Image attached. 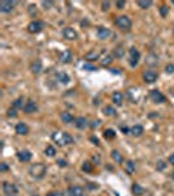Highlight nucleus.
I'll use <instances>...</instances> for the list:
<instances>
[{
	"instance_id": "4",
	"label": "nucleus",
	"mask_w": 174,
	"mask_h": 196,
	"mask_svg": "<svg viewBox=\"0 0 174 196\" xmlns=\"http://www.w3.org/2000/svg\"><path fill=\"white\" fill-rule=\"evenodd\" d=\"M139 59H140V52L135 47H131L128 50V63H130V66L136 67V64L139 63Z\"/></svg>"
},
{
	"instance_id": "6",
	"label": "nucleus",
	"mask_w": 174,
	"mask_h": 196,
	"mask_svg": "<svg viewBox=\"0 0 174 196\" xmlns=\"http://www.w3.org/2000/svg\"><path fill=\"white\" fill-rule=\"evenodd\" d=\"M143 80L146 82H148V84H152V82H154L157 80V73L154 71H151V70L144 71L143 72Z\"/></svg>"
},
{
	"instance_id": "15",
	"label": "nucleus",
	"mask_w": 174,
	"mask_h": 196,
	"mask_svg": "<svg viewBox=\"0 0 174 196\" xmlns=\"http://www.w3.org/2000/svg\"><path fill=\"white\" fill-rule=\"evenodd\" d=\"M14 130H16V134L17 135H28L29 134V127L25 123H22V122H21V123H17L16 124V128H14Z\"/></svg>"
},
{
	"instance_id": "44",
	"label": "nucleus",
	"mask_w": 174,
	"mask_h": 196,
	"mask_svg": "<svg viewBox=\"0 0 174 196\" xmlns=\"http://www.w3.org/2000/svg\"><path fill=\"white\" fill-rule=\"evenodd\" d=\"M89 140L92 141V143H94L96 145H100V141H98V139H97L96 136H90V137H89Z\"/></svg>"
},
{
	"instance_id": "55",
	"label": "nucleus",
	"mask_w": 174,
	"mask_h": 196,
	"mask_svg": "<svg viewBox=\"0 0 174 196\" xmlns=\"http://www.w3.org/2000/svg\"><path fill=\"white\" fill-rule=\"evenodd\" d=\"M80 196H85V195H80Z\"/></svg>"
},
{
	"instance_id": "7",
	"label": "nucleus",
	"mask_w": 174,
	"mask_h": 196,
	"mask_svg": "<svg viewBox=\"0 0 174 196\" xmlns=\"http://www.w3.org/2000/svg\"><path fill=\"white\" fill-rule=\"evenodd\" d=\"M43 26H45V24L42 21H32L28 25V30L30 33H40L43 29Z\"/></svg>"
},
{
	"instance_id": "45",
	"label": "nucleus",
	"mask_w": 174,
	"mask_h": 196,
	"mask_svg": "<svg viewBox=\"0 0 174 196\" xmlns=\"http://www.w3.org/2000/svg\"><path fill=\"white\" fill-rule=\"evenodd\" d=\"M86 188H88V190H96V188H97V184H96V183H88Z\"/></svg>"
},
{
	"instance_id": "8",
	"label": "nucleus",
	"mask_w": 174,
	"mask_h": 196,
	"mask_svg": "<svg viewBox=\"0 0 174 196\" xmlns=\"http://www.w3.org/2000/svg\"><path fill=\"white\" fill-rule=\"evenodd\" d=\"M63 37L66 39H68V41H74V39L77 38V33L72 28H64L63 29Z\"/></svg>"
},
{
	"instance_id": "40",
	"label": "nucleus",
	"mask_w": 174,
	"mask_h": 196,
	"mask_svg": "<svg viewBox=\"0 0 174 196\" xmlns=\"http://www.w3.org/2000/svg\"><path fill=\"white\" fill-rule=\"evenodd\" d=\"M56 164L59 165L60 168H66V166H67V161H66V160H62V158H60V160H58V161H56Z\"/></svg>"
},
{
	"instance_id": "13",
	"label": "nucleus",
	"mask_w": 174,
	"mask_h": 196,
	"mask_svg": "<svg viewBox=\"0 0 174 196\" xmlns=\"http://www.w3.org/2000/svg\"><path fill=\"white\" fill-rule=\"evenodd\" d=\"M37 110H38V107H37L34 101H29V102H26V105L24 106V112H25V114H32V112H36Z\"/></svg>"
},
{
	"instance_id": "32",
	"label": "nucleus",
	"mask_w": 174,
	"mask_h": 196,
	"mask_svg": "<svg viewBox=\"0 0 174 196\" xmlns=\"http://www.w3.org/2000/svg\"><path fill=\"white\" fill-rule=\"evenodd\" d=\"M138 6L140 8H143V9H147V8H149L152 6V2L151 0H146V2H144V0H140V2H138Z\"/></svg>"
},
{
	"instance_id": "17",
	"label": "nucleus",
	"mask_w": 174,
	"mask_h": 196,
	"mask_svg": "<svg viewBox=\"0 0 174 196\" xmlns=\"http://www.w3.org/2000/svg\"><path fill=\"white\" fill-rule=\"evenodd\" d=\"M75 126L80 130H84L86 126H88V120L85 119L84 116H79V118H75Z\"/></svg>"
},
{
	"instance_id": "16",
	"label": "nucleus",
	"mask_w": 174,
	"mask_h": 196,
	"mask_svg": "<svg viewBox=\"0 0 174 196\" xmlns=\"http://www.w3.org/2000/svg\"><path fill=\"white\" fill-rule=\"evenodd\" d=\"M68 195H70V196H80V195H84V190H83V187H80V186H74V187L68 188Z\"/></svg>"
},
{
	"instance_id": "36",
	"label": "nucleus",
	"mask_w": 174,
	"mask_h": 196,
	"mask_svg": "<svg viewBox=\"0 0 174 196\" xmlns=\"http://www.w3.org/2000/svg\"><path fill=\"white\" fill-rule=\"evenodd\" d=\"M165 168H166V164L164 162V161H158V162H157V165H156V169H157L158 171H162V170L165 169Z\"/></svg>"
},
{
	"instance_id": "24",
	"label": "nucleus",
	"mask_w": 174,
	"mask_h": 196,
	"mask_svg": "<svg viewBox=\"0 0 174 196\" xmlns=\"http://www.w3.org/2000/svg\"><path fill=\"white\" fill-rule=\"evenodd\" d=\"M144 132V128H143V126H140V124H136V126H134L131 127V134L134 136H140Z\"/></svg>"
},
{
	"instance_id": "2",
	"label": "nucleus",
	"mask_w": 174,
	"mask_h": 196,
	"mask_svg": "<svg viewBox=\"0 0 174 196\" xmlns=\"http://www.w3.org/2000/svg\"><path fill=\"white\" fill-rule=\"evenodd\" d=\"M29 173H30L32 176H34V178H42L46 174V166L43 164H36V165L30 166Z\"/></svg>"
},
{
	"instance_id": "3",
	"label": "nucleus",
	"mask_w": 174,
	"mask_h": 196,
	"mask_svg": "<svg viewBox=\"0 0 174 196\" xmlns=\"http://www.w3.org/2000/svg\"><path fill=\"white\" fill-rule=\"evenodd\" d=\"M115 25H117L119 29H122V30H128L130 28H131L132 22L131 20H130L128 16H118L115 18Z\"/></svg>"
},
{
	"instance_id": "28",
	"label": "nucleus",
	"mask_w": 174,
	"mask_h": 196,
	"mask_svg": "<svg viewBox=\"0 0 174 196\" xmlns=\"http://www.w3.org/2000/svg\"><path fill=\"white\" fill-rule=\"evenodd\" d=\"M104 137L105 139H108V140H113L114 137H115V131L114 130H105L104 131Z\"/></svg>"
},
{
	"instance_id": "52",
	"label": "nucleus",
	"mask_w": 174,
	"mask_h": 196,
	"mask_svg": "<svg viewBox=\"0 0 174 196\" xmlns=\"http://www.w3.org/2000/svg\"><path fill=\"white\" fill-rule=\"evenodd\" d=\"M172 178H173V179H174V170H173V171H172Z\"/></svg>"
},
{
	"instance_id": "9",
	"label": "nucleus",
	"mask_w": 174,
	"mask_h": 196,
	"mask_svg": "<svg viewBox=\"0 0 174 196\" xmlns=\"http://www.w3.org/2000/svg\"><path fill=\"white\" fill-rule=\"evenodd\" d=\"M3 191L6 195H16L17 194V187L12 183H8V182H4L3 183Z\"/></svg>"
},
{
	"instance_id": "21",
	"label": "nucleus",
	"mask_w": 174,
	"mask_h": 196,
	"mask_svg": "<svg viewBox=\"0 0 174 196\" xmlns=\"http://www.w3.org/2000/svg\"><path fill=\"white\" fill-rule=\"evenodd\" d=\"M56 78H58V81L62 82V84H67V82L70 81V76L67 75L66 72H59L56 75Z\"/></svg>"
},
{
	"instance_id": "35",
	"label": "nucleus",
	"mask_w": 174,
	"mask_h": 196,
	"mask_svg": "<svg viewBox=\"0 0 174 196\" xmlns=\"http://www.w3.org/2000/svg\"><path fill=\"white\" fill-rule=\"evenodd\" d=\"M123 54H124V50H123L122 47H118L117 50L114 51V55L117 56V58H122V56H123Z\"/></svg>"
},
{
	"instance_id": "31",
	"label": "nucleus",
	"mask_w": 174,
	"mask_h": 196,
	"mask_svg": "<svg viewBox=\"0 0 174 196\" xmlns=\"http://www.w3.org/2000/svg\"><path fill=\"white\" fill-rule=\"evenodd\" d=\"M55 153H56V149H55L52 145L46 146V149H45V154H46V156L52 157V156H55Z\"/></svg>"
},
{
	"instance_id": "22",
	"label": "nucleus",
	"mask_w": 174,
	"mask_h": 196,
	"mask_svg": "<svg viewBox=\"0 0 174 196\" xmlns=\"http://www.w3.org/2000/svg\"><path fill=\"white\" fill-rule=\"evenodd\" d=\"M112 98H113V102H114L115 105H118V106L122 105V102H123V96H122V93L115 92Z\"/></svg>"
},
{
	"instance_id": "26",
	"label": "nucleus",
	"mask_w": 174,
	"mask_h": 196,
	"mask_svg": "<svg viewBox=\"0 0 174 196\" xmlns=\"http://www.w3.org/2000/svg\"><path fill=\"white\" fill-rule=\"evenodd\" d=\"M104 114L108 115V116H114L115 114H117V111H115V109L113 106H105L104 109Z\"/></svg>"
},
{
	"instance_id": "33",
	"label": "nucleus",
	"mask_w": 174,
	"mask_h": 196,
	"mask_svg": "<svg viewBox=\"0 0 174 196\" xmlns=\"http://www.w3.org/2000/svg\"><path fill=\"white\" fill-rule=\"evenodd\" d=\"M81 169H83V171H85V173H90V171L93 170V165L90 162H84L83 166H81Z\"/></svg>"
},
{
	"instance_id": "48",
	"label": "nucleus",
	"mask_w": 174,
	"mask_h": 196,
	"mask_svg": "<svg viewBox=\"0 0 174 196\" xmlns=\"http://www.w3.org/2000/svg\"><path fill=\"white\" fill-rule=\"evenodd\" d=\"M120 131H122L124 135H126V134H128V132H131V130H128L127 127H124V126H122V127H120Z\"/></svg>"
},
{
	"instance_id": "11",
	"label": "nucleus",
	"mask_w": 174,
	"mask_h": 196,
	"mask_svg": "<svg viewBox=\"0 0 174 196\" xmlns=\"http://www.w3.org/2000/svg\"><path fill=\"white\" fill-rule=\"evenodd\" d=\"M14 2H8V0H4V2L0 3V12H3V13H8V12H11L13 7H14Z\"/></svg>"
},
{
	"instance_id": "1",
	"label": "nucleus",
	"mask_w": 174,
	"mask_h": 196,
	"mask_svg": "<svg viewBox=\"0 0 174 196\" xmlns=\"http://www.w3.org/2000/svg\"><path fill=\"white\" fill-rule=\"evenodd\" d=\"M51 139H52V141H54L55 144L60 145V146L74 144V137H72L70 134H67V132H59V131L52 132Z\"/></svg>"
},
{
	"instance_id": "29",
	"label": "nucleus",
	"mask_w": 174,
	"mask_h": 196,
	"mask_svg": "<svg viewBox=\"0 0 174 196\" xmlns=\"http://www.w3.org/2000/svg\"><path fill=\"white\" fill-rule=\"evenodd\" d=\"M113 63V56L112 55H106L102 58V60H101V64H102L104 67H108Z\"/></svg>"
},
{
	"instance_id": "54",
	"label": "nucleus",
	"mask_w": 174,
	"mask_h": 196,
	"mask_svg": "<svg viewBox=\"0 0 174 196\" xmlns=\"http://www.w3.org/2000/svg\"><path fill=\"white\" fill-rule=\"evenodd\" d=\"M172 3H173V4H174V0H173V2H172Z\"/></svg>"
},
{
	"instance_id": "19",
	"label": "nucleus",
	"mask_w": 174,
	"mask_h": 196,
	"mask_svg": "<svg viewBox=\"0 0 174 196\" xmlns=\"http://www.w3.org/2000/svg\"><path fill=\"white\" fill-rule=\"evenodd\" d=\"M60 60L63 63H68L72 60V51L71 50H64L60 54Z\"/></svg>"
},
{
	"instance_id": "5",
	"label": "nucleus",
	"mask_w": 174,
	"mask_h": 196,
	"mask_svg": "<svg viewBox=\"0 0 174 196\" xmlns=\"http://www.w3.org/2000/svg\"><path fill=\"white\" fill-rule=\"evenodd\" d=\"M149 97H151V100L154 104H162V102H165V100H166L165 96H164L160 90H151Z\"/></svg>"
},
{
	"instance_id": "47",
	"label": "nucleus",
	"mask_w": 174,
	"mask_h": 196,
	"mask_svg": "<svg viewBox=\"0 0 174 196\" xmlns=\"http://www.w3.org/2000/svg\"><path fill=\"white\" fill-rule=\"evenodd\" d=\"M109 6H110V3H109V2L102 3V11H108V9H109Z\"/></svg>"
},
{
	"instance_id": "18",
	"label": "nucleus",
	"mask_w": 174,
	"mask_h": 196,
	"mask_svg": "<svg viewBox=\"0 0 174 196\" xmlns=\"http://www.w3.org/2000/svg\"><path fill=\"white\" fill-rule=\"evenodd\" d=\"M60 119L63 120V123H71V122H75L74 119V115L70 114V112H67V111H63L62 114H60Z\"/></svg>"
},
{
	"instance_id": "49",
	"label": "nucleus",
	"mask_w": 174,
	"mask_h": 196,
	"mask_svg": "<svg viewBox=\"0 0 174 196\" xmlns=\"http://www.w3.org/2000/svg\"><path fill=\"white\" fill-rule=\"evenodd\" d=\"M169 164L170 165H174V154H170V157H169Z\"/></svg>"
},
{
	"instance_id": "39",
	"label": "nucleus",
	"mask_w": 174,
	"mask_h": 196,
	"mask_svg": "<svg viewBox=\"0 0 174 196\" xmlns=\"http://www.w3.org/2000/svg\"><path fill=\"white\" fill-rule=\"evenodd\" d=\"M46 196H64V194L59 192V191H54V192H47Z\"/></svg>"
},
{
	"instance_id": "23",
	"label": "nucleus",
	"mask_w": 174,
	"mask_h": 196,
	"mask_svg": "<svg viewBox=\"0 0 174 196\" xmlns=\"http://www.w3.org/2000/svg\"><path fill=\"white\" fill-rule=\"evenodd\" d=\"M132 194L135 195V196H140V195H143L144 194V188L142 187L140 184H138V183H135V184H132Z\"/></svg>"
},
{
	"instance_id": "51",
	"label": "nucleus",
	"mask_w": 174,
	"mask_h": 196,
	"mask_svg": "<svg viewBox=\"0 0 174 196\" xmlns=\"http://www.w3.org/2000/svg\"><path fill=\"white\" fill-rule=\"evenodd\" d=\"M110 71H112L113 73H119V71H118V70H110Z\"/></svg>"
},
{
	"instance_id": "37",
	"label": "nucleus",
	"mask_w": 174,
	"mask_h": 196,
	"mask_svg": "<svg viewBox=\"0 0 174 196\" xmlns=\"http://www.w3.org/2000/svg\"><path fill=\"white\" fill-rule=\"evenodd\" d=\"M7 115L9 116V118H16L17 116V111H16V109H9L8 111H7Z\"/></svg>"
},
{
	"instance_id": "12",
	"label": "nucleus",
	"mask_w": 174,
	"mask_h": 196,
	"mask_svg": "<svg viewBox=\"0 0 174 196\" xmlns=\"http://www.w3.org/2000/svg\"><path fill=\"white\" fill-rule=\"evenodd\" d=\"M110 30L108 28H104V26H98L97 28V37L100 39H108L110 37Z\"/></svg>"
},
{
	"instance_id": "34",
	"label": "nucleus",
	"mask_w": 174,
	"mask_h": 196,
	"mask_svg": "<svg viewBox=\"0 0 174 196\" xmlns=\"http://www.w3.org/2000/svg\"><path fill=\"white\" fill-rule=\"evenodd\" d=\"M168 12H169V9H168L166 6H161L160 7V14H161L162 17H166L168 16Z\"/></svg>"
},
{
	"instance_id": "42",
	"label": "nucleus",
	"mask_w": 174,
	"mask_h": 196,
	"mask_svg": "<svg viewBox=\"0 0 174 196\" xmlns=\"http://www.w3.org/2000/svg\"><path fill=\"white\" fill-rule=\"evenodd\" d=\"M115 6H117L118 9H123L124 6H126V2H123V0H122V2H117V3H115Z\"/></svg>"
},
{
	"instance_id": "38",
	"label": "nucleus",
	"mask_w": 174,
	"mask_h": 196,
	"mask_svg": "<svg viewBox=\"0 0 174 196\" xmlns=\"http://www.w3.org/2000/svg\"><path fill=\"white\" fill-rule=\"evenodd\" d=\"M83 70H85V71H97V67H94L92 64H84Z\"/></svg>"
},
{
	"instance_id": "25",
	"label": "nucleus",
	"mask_w": 174,
	"mask_h": 196,
	"mask_svg": "<svg viewBox=\"0 0 174 196\" xmlns=\"http://www.w3.org/2000/svg\"><path fill=\"white\" fill-rule=\"evenodd\" d=\"M112 158H113L117 164H122V162H123V157H122V154H120L118 150H113V152H112Z\"/></svg>"
},
{
	"instance_id": "50",
	"label": "nucleus",
	"mask_w": 174,
	"mask_h": 196,
	"mask_svg": "<svg viewBox=\"0 0 174 196\" xmlns=\"http://www.w3.org/2000/svg\"><path fill=\"white\" fill-rule=\"evenodd\" d=\"M98 123H100V120H96V122H92V124H90V127L92 128H96V127L98 126Z\"/></svg>"
},
{
	"instance_id": "14",
	"label": "nucleus",
	"mask_w": 174,
	"mask_h": 196,
	"mask_svg": "<svg viewBox=\"0 0 174 196\" xmlns=\"http://www.w3.org/2000/svg\"><path fill=\"white\" fill-rule=\"evenodd\" d=\"M17 158H18V161H21V162H28V161H30V158H32V153L29 150H21L17 153Z\"/></svg>"
},
{
	"instance_id": "20",
	"label": "nucleus",
	"mask_w": 174,
	"mask_h": 196,
	"mask_svg": "<svg viewBox=\"0 0 174 196\" xmlns=\"http://www.w3.org/2000/svg\"><path fill=\"white\" fill-rule=\"evenodd\" d=\"M30 70L33 71V73H40L42 71V62L41 60H34L32 63V66H30Z\"/></svg>"
},
{
	"instance_id": "41",
	"label": "nucleus",
	"mask_w": 174,
	"mask_h": 196,
	"mask_svg": "<svg viewBox=\"0 0 174 196\" xmlns=\"http://www.w3.org/2000/svg\"><path fill=\"white\" fill-rule=\"evenodd\" d=\"M165 71H166V73H173L174 72V66L173 64H168L165 67Z\"/></svg>"
},
{
	"instance_id": "53",
	"label": "nucleus",
	"mask_w": 174,
	"mask_h": 196,
	"mask_svg": "<svg viewBox=\"0 0 174 196\" xmlns=\"http://www.w3.org/2000/svg\"><path fill=\"white\" fill-rule=\"evenodd\" d=\"M6 196H16V195H6Z\"/></svg>"
},
{
	"instance_id": "27",
	"label": "nucleus",
	"mask_w": 174,
	"mask_h": 196,
	"mask_svg": "<svg viewBox=\"0 0 174 196\" xmlns=\"http://www.w3.org/2000/svg\"><path fill=\"white\" fill-rule=\"evenodd\" d=\"M126 171H127L128 174H132L134 171H135V164H134V161L128 160L127 162H126Z\"/></svg>"
},
{
	"instance_id": "30",
	"label": "nucleus",
	"mask_w": 174,
	"mask_h": 196,
	"mask_svg": "<svg viewBox=\"0 0 174 196\" xmlns=\"http://www.w3.org/2000/svg\"><path fill=\"white\" fill-rule=\"evenodd\" d=\"M12 106H13V109H21V107H24V100L20 97V98H17V100H14L13 101V104H12Z\"/></svg>"
},
{
	"instance_id": "10",
	"label": "nucleus",
	"mask_w": 174,
	"mask_h": 196,
	"mask_svg": "<svg viewBox=\"0 0 174 196\" xmlns=\"http://www.w3.org/2000/svg\"><path fill=\"white\" fill-rule=\"evenodd\" d=\"M104 52V50H90L89 52L85 54V60H97V59L101 56V54Z\"/></svg>"
},
{
	"instance_id": "46",
	"label": "nucleus",
	"mask_w": 174,
	"mask_h": 196,
	"mask_svg": "<svg viewBox=\"0 0 174 196\" xmlns=\"http://www.w3.org/2000/svg\"><path fill=\"white\" fill-rule=\"evenodd\" d=\"M42 7H45V8L47 9V8L52 7V3H51V2H43V3H42Z\"/></svg>"
},
{
	"instance_id": "43",
	"label": "nucleus",
	"mask_w": 174,
	"mask_h": 196,
	"mask_svg": "<svg viewBox=\"0 0 174 196\" xmlns=\"http://www.w3.org/2000/svg\"><path fill=\"white\" fill-rule=\"evenodd\" d=\"M7 170H8V165L6 162H2V165H0V171L4 173V171H7Z\"/></svg>"
}]
</instances>
